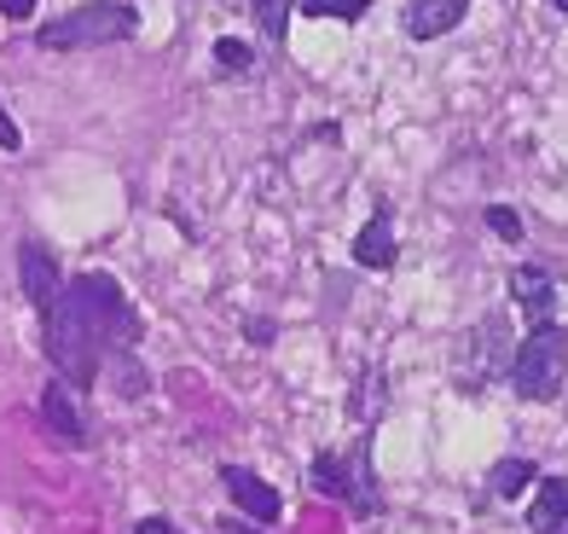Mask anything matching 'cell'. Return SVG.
Listing matches in <instances>:
<instances>
[{
    "label": "cell",
    "mask_w": 568,
    "mask_h": 534,
    "mask_svg": "<svg viewBox=\"0 0 568 534\" xmlns=\"http://www.w3.org/2000/svg\"><path fill=\"white\" fill-rule=\"evenodd\" d=\"M41 320H47V361H53V372L70 390H88L99 366H105V354L140 337V314L111 273L70 279Z\"/></svg>",
    "instance_id": "1"
},
{
    "label": "cell",
    "mask_w": 568,
    "mask_h": 534,
    "mask_svg": "<svg viewBox=\"0 0 568 534\" xmlns=\"http://www.w3.org/2000/svg\"><path fill=\"white\" fill-rule=\"evenodd\" d=\"M140 30V12L128 7V0H88V7H75L53 23H41L36 30V47L47 53H82V47H111V41H128Z\"/></svg>",
    "instance_id": "2"
},
{
    "label": "cell",
    "mask_w": 568,
    "mask_h": 534,
    "mask_svg": "<svg viewBox=\"0 0 568 534\" xmlns=\"http://www.w3.org/2000/svg\"><path fill=\"white\" fill-rule=\"evenodd\" d=\"M510 384L523 401H557L562 384H568V332L551 320V325H534L523 337L510 361Z\"/></svg>",
    "instance_id": "3"
},
{
    "label": "cell",
    "mask_w": 568,
    "mask_h": 534,
    "mask_svg": "<svg viewBox=\"0 0 568 534\" xmlns=\"http://www.w3.org/2000/svg\"><path fill=\"white\" fill-rule=\"evenodd\" d=\"M314 488L325 500H343L354 517H372L377 512V476H372V447L359 442L354 453H320L314 460Z\"/></svg>",
    "instance_id": "4"
},
{
    "label": "cell",
    "mask_w": 568,
    "mask_h": 534,
    "mask_svg": "<svg viewBox=\"0 0 568 534\" xmlns=\"http://www.w3.org/2000/svg\"><path fill=\"white\" fill-rule=\"evenodd\" d=\"M510 361H516L510 320H505V314H487L476 332L458 343V354H453V377H458V390H476V395H481Z\"/></svg>",
    "instance_id": "5"
},
{
    "label": "cell",
    "mask_w": 568,
    "mask_h": 534,
    "mask_svg": "<svg viewBox=\"0 0 568 534\" xmlns=\"http://www.w3.org/2000/svg\"><path fill=\"white\" fill-rule=\"evenodd\" d=\"M18 285H23V296H30V309L36 314H47L59 302V291H64V279H59V256L47 244H23L18 250Z\"/></svg>",
    "instance_id": "6"
},
{
    "label": "cell",
    "mask_w": 568,
    "mask_h": 534,
    "mask_svg": "<svg viewBox=\"0 0 568 534\" xmlns=\"http://www.w3.org/2000/svg\"><path fill=\"white\" fill-rule=\"evenodd\" d=\"M221 482H226V494H232V505L250 517V523H273L278 512H284V500H278V488H267L255 471H244V465H221Z\"/></svg>",
    "instance_id": "7"
},
{
    "label": "cell",
    "mask_w": 568,
    "mask_h": 534,
    "mask_svg": "<svg viewBox=\"0 0 568 534\" xmlns=\"http://www.w3.org/2000/svg\"><path fill=\"white\" fill-rule=\"evenodd\" d=\"M395 256H400V250H395V210H389V203H377L372 221L354 233V262L372 268V273H389Z\"/></svg>",
    "instance_id": "8"
},
{
    "label": "cell",
    "mask_w": 568,
    "mask_h": 534,
    "mask_svg": "<svg viewBox=\"0 0 568 534\" xmlns=\"http://www.w3.org/2000/svg\"><path fill=\"white\" fill-rule=\"evenodd\" d=\"M464 12H470V0H412L406 7V36L412 41H442L447 30H458Z\"/></svg>",
    "instance_id": "9"
},
{
    "label": "cell",
    "mask_w": 568,
    "mask_h": 534,
    "mask_svg": "<svg viewBox=\"0 0 568 534\" xmlns=\"http://www.w3.org/2000/svg\"><path fill=\"white\" fill-rule=\"evenodd\" d=\"M528 528H534V534H568V476H546V482H534Z\"/></svg>",
    "instance_id": "10"
},
{
    "label": "cell",
    "mask_w": 568,
    "mask_h": 534,
    "mask_svg": "<svg viewBox=\"0 0 568 534\" xmlns=\"http://www.w3.org/2000/svg\"><path fill=\"white\" fill-rule=\"evenodd\" d=\"M510 296L523 302L528 325H551V314H557V285H551V273L516 268V273H510Z\"/></svg>",
    "instance_id": "11"
},
{
    "label": "cell",
    "mask_w": 568,
    "mask_h": 534,
    "mask_svg": "<svg viewBox=\"0 0 568 534\" xmlns=\"http://www.w3.org/2000/svg\"><path fill=\"white\" fill-rule=\"evenodd\" d=\"M41 419L59 430V436L70 442V447H82V436H88V424H82V413H75V395H70V384L64 377H53V384L41 390Z\"/></svg>",
    "instance_id": "12"
},
{
    "label": "cell",
    "mask_w": 568,
    "mask_h": 534,
    "mask_svg": "<svg viewBox=\"0 0 568 534\" xmlns=\"http://www.w3.org/2000/svg\"><path fill=\"white\" fill-rule=\"evenodd\" d=\"M539 482V465L523 460V453H510V460H499L494 471H487V488H494V500H523V488H534Z\"/></svg>",
    "instance_id": "13"
},
{
    "label": "cell",
    "mask_w": 568,
    "mask_h": 534,
    "mask_svg": "<svg viewBox=\"0 0 568 534\" xmlns=\"http://www.w3.org/2000/svg\"><path fill=\"white\" fill-rule=\"evenodd\" d=\"M105 361H111V372H116V395H122V401H140V395H145V372H140V361H134V349H111Z\"/></svg>",
    "instance_id": "14"
},
{
    "label": "cell",
    "mask_w": 568,
    "mask_h": 534,
    "mask_svg": "<svg viewBox=\"0 0 568 534\" xmlns=\"http://www.w3.org/2000/svg\"><path fill=\"white\" fill-rule=\"evenodd\" d=\"M215 64H221L226 75H244V70H255L250 41H239V36H221V41H215Z\"/></svg>",
    "instance_id": "15"
},
{
    "label": "cell",
    "mask_w": 568,
    "mask_h": 534,
    "mask_svg": "<svg viewBox=\"0 0 568 534\" xmlns=\"http://www.w3.org/2000/svg\"><path fill=\"white\" fill-rule=\"evenodd\" d=\"M366 7H372V0H302L307 18H343V23L366 18Z\"/></svg>",
    "instance_id": "16"
},
{
    "label": "cell",
    "mask_w": 568,
    "mask_h": 534,
    "mask_svg": "<svg viewBox=\"0 0 568 534\" xmlns=\"http://www.w3.org/2000/svg\"><path fill=\"white\" fill-rule=\"evenodd\" d=\"M255 18H262L267 41H284V30H291V0H255Z\"/></svg>",
    "instance_id": "17"
},
{
    "label": "cell",
    "mask_w": 568,
    "mask_h": 534,
    "mask_svg": "<svg viewBox=\"0 0 568 534\" xmlns=\"http://www.w3.org/2000/svg\"><path fill=\"white\" fill-rule=\"evenodd\" d=\"M487 226H494L505 244H523V215H516L510 203H494V210H487Z\"/></svg>",
    "instance_id": "18"
},
{
    "label": "cell",
    "mask_w": 568,
    "mask_h": 534,
    "mask_svg": "<svg viewBox=\"0 0 568 534\" xmlns=\"http://www.w3.org/2000/svg\"><path fill=\"white\" fill-rule=\"evenodd\" d=\"M23 145V134H18V122L7 117V111H0V151H18Z\"/></svg>",
    "instance_id": "19"
},
{
    "label": "cell",
    "mask_w": 568,
    "mask_h": 534,
    "mask_svg": "<svg viewBox=\"0 0 568 534\" xmlns=\"http://www.w3.org/2000/svg\"><path fill=\"white\" fill-rule=\"evenodd\" d=\"M134 534H180V528H174L169 517H140V528H134Z\"/></svg>",
    "instance_id": "20"
},
{
    "label": "cell",
    "mask_w": 568,
    "mask_h": 534,
    "mask_svg": "<svg viewBox=\"0 0 568 534\" xmlns=\"http://www.w3.org/2000/svg\"><path fill=\"white\" fill-rule=\"evenodd\" d=\"M36 0H0V18H30Z\"/></svg>",
    "instance_id": "21"
},
{
    "label": "cell",
    "mask_w": 568,
    "mask_h": 534,
    "mask_svg": "<svg viewBox=\"0 0 568 534\" xmlns=\"http://www.w3.org/2000/svg\"><path fill=\"white\" fill-rule=\"evenodd\" d=\"M244 332H250V343H273V320H250Z\"/></svg>",
    "instance_id": "22"
},
{
    "label": "cell",
    "mask_w": 568,
    "mask_h": 534,
    "mask_svg": "<svg viewBox=\"0 0 568 534\" xmlns=\"http://www.w3.org/2000/svg\"><path fill=\"white\" fill-rule=\"evenodd\" d=\"M221 534H262V528L244 523V517H226V523H221Z\"/></svg>",
    "instance_id": "23"
},
{
    "label": "cell",
    "mask_w": 568,
    "mask_h": 534,
    "mask_svg": "<svg viewBox=\"0 0 568 534\" xmlns=\"http://www.w3.org/2000/svg\"><path fill=\"white\" fill-rule=\"evenodd\" d=\"M551 7H557V12H568V0H551Z\"/></svg>",
    "instance_id": "24"
}]
</instances>
